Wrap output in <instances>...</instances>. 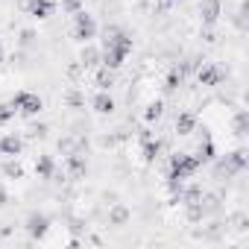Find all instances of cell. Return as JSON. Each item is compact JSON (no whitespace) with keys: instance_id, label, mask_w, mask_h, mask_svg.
<instances>
[{"instance_id":"14","label":"cell","mask_w":249,"mask_h":249,"mask_svg":"<svg viewBox=\"0 0 249 249\" xmlns=\"http://www.w3.org/2000/svg\"><path fill=\"white\" fill-rule=\"evenodd\" d=\"M91 108H94L97 114H111V111L117 108V103H114V97H111L108 91H97L94 100H91Z\"/></svg>"},{"instance_id":"12","label":"cell","mask_w":249,"mask_h":249,"mask_svg":"<svg viewBox=\"0 0 249 249\" xmlns=\"http://www.w3.org/2000/svg\"><path fill=\"white\" fill-rule=\"evenodd\" d=\"M173 126H176V135H182V138L194 135V132H196V114H194V111H179Z\"/></svg>"},{"instance_id":"5","label":"cell","mask_w":249,"mask_h":249,"mask_svg":"<svg viewBox=\"0 0 249 249\" xmlns=\"http://www.w3.org/2000/svg\"><path fill=\"white\" fill-rule=\"evenodd\" d=\"M246 167H249V153H246L243 147L231 150L226 159L217 161V173H220V176H223V173H226V176H237V173H243Z\"/></svg>"},{"instance_id":"18","label":"cell","mask_w":249,"mask_h":249,"mask_svg":"<svg viewBox=\"0 0 249 249\" xmlns=\"http://www.w3.org/2000/svg\"><path fill=\"white\" fill-rule=\"evenodd\" d=\"M79 65L82 68H97L100 65V50L88 41V44H82V50H79Z\"/></svg>"},{"instance_id":"16","label":"cell","mask_w":249,"mask_h":249,"mask_svg":"<svg viewBox=\"0 0 249 249\" xmlns=\"http://www.w3.org/2000/svg\"><path fill=\"white\" fill-rule=\"evenodd\" d=\"M129 220H132V211H129V205L114 202V205L108 208V226H126Z\"/></svg>"},{"instance_id":"11","label":"cell","mask_w":249,"mask_h":249,"mask_svg":"<svg viewBox=\"0 0 249 249\" xmlns=\"http://www.w3.org/2000/svg\"><path fill=\"white\" fill-rule=\"evenodd\" d=\"M56 12V0H27V15L36 21H47Z\"/></svg>"},{"instance_id":"28","label":"cell","mask_w":249,"mask_h":249,"mask_svg":"<svg viewBox=\"0 0 249 249\" xmlns=\"http://www.w3.org/2000/svg\"><path fill=\"white\" fill-rule=\"evenodd\" d=\"M6 202H9V191L0 185V208H6Z\"/></svg>"},{"instance_id":"6","label":"cell","mask_w":249,"mask_h":249,"mask_svg":"<svg viewBox=\"0 0 249 249\" xmlns=\"http://www.w3.org/2000/svg\"><path fill=\"white\" fill-rule=\"evenodd\" d=\"M50 217L44 214V211H30L27 214V220H24V229H27V234L33 237V240H44L47 237V231H50Z\"/></svg>"},{"instance_id":"26","label":"cell","mask_w":249,"mask_h":249,"mask_svg":"<svg viewBox=\"0 0 249 249\" xmlns=\"http://www.w3.org/2000/svg\"><path fill=\"white\" fill-rule=\"evenodd\" d=\"M65 15H76L79 9H85V0H59Z\"/></svg>"},{"instance_id":"20","label":"cell","mask_w":249,"mask_h":249,"mask_svg":"<svg viewBox=\"0 0 249 249\" xmlns=\"http://www.w3.org/2000/svg\"><path fill=\"white\" fill-rule=\"evenodd\" d=\"M231 126H234V135L237 138H246V132H249V114H246V108H237L234 111Z\"/></svg>"},{"instance_id":"29","label":"cell","mask_w":249,"mask_h":249,"mask_svg":"<svg viewBox=\"0 0 249 249\" xmlns=\"http://www.w3.org/2000/svg\"><path fill=\"white\" fill-rule=\"evenodd\" d=\"M68 103H71V106H79V103H82V97L73 91V94H68Z\"/></svg>"},{"instance_id":"15","label":"cell","mask_w":249,"mask_h":249,"mask_svg":"<svg viewBox=\"0 0 249 249\" xmlns=\"http://www.w3.org/2000/svg\"><path fill=\"white\" fill-rule=\"evenodd\" d=\"M194 156H196L199 164H214V161H217V144H214L211 138H202Z\"/></svg>"},{"instance_id":"9","label":"cell","mask_w":249,"mask_h":249,"mask_svg":"<svg viewBox=\"0 0 249 249\" xmlns=\"http://www.w3.org/2000/svg\"><path fill=\"white\" fill-rule=\"evenodd\" d=\"M223 15V3L220 0H199V21L202 27H214Z\"/></svg>"},{"instance_id":"7","label":"cell","mask_w":249,"mask_h":249,"mask_svg":"<svg viewBox=\"0 0 249 249\" xmlns=\"http://www.w3.org/2000/svg\"><path fill=\"white\" fill-rule=\"evenodd\" d=\"M223 68L220 65H214V62H205V65H199L196 68V82L199 85H205V88H217L220 82H223Z\"/></svg>"},{"instance_id":"21","label":"cell","mask_w":249,"mask_h":249,"mask_svg":"<svg viewBox=\"0 0 249 249\" xmlns=\"http://www.w3.org/2000/svg\"><path fill=\"white\" fill-rule=\"evenodd\" d=\"M161 114H164V100H150L147 108H144V120L147 123H159Z\"/></svg>"},{"instance_id":"23","label":"cell","mask_w":249,"mask_h":249,"mask_svg":"<svg viewBox=\"0 0 249 249\" xmlns=\"http://www.w3.org/2000/svg\"><path fill=\"white\" fill-rule=\"evenodd\" d=\"M179 85H182V71H179V68H173V71L164 76V91H167V94H173Z\"/></svg>"},{"instance_id":"13","label":"cell","mask_w":249,"mask_h":249,"mask_svg":"<svg viewBox=\"0 0 249 249\" xmlns=\"http://www.w3.org/2000/svg\"><path fill=\"white\" fill-rule=\"evenodd\" d=\"M53 173H56V159L47 156V153H41V156L36 159V176H38L41 182H50Z\"/></svg>"},{"instance_id":"4","label":"cell","mask_w":249,"mask_h":249,"mask_svg":"<svg viewBox=\"0 0 249 249\" xmlns=\"http://www.w3.org/2000/svg\"><path fill=\"white\" fill-rule=\"evenodd\" d=\"M73 41L76 44H88V41H94L97 38V21H94V15H88L85 9H79L76 15H73Z\"/></svg>"},{"instance_id":"19","label":"cell","mask_w":249,"mask_h":249,"mask_svg":"<svg viewBox=\"0 0 249 249\" xmlns=\"http://www.w3.org/2000/svg\"><path fill=\"white\" fill-rule=\"evenodd\" d=\"M0 173H3L6 179H24V164L18 161V156L15 159H6L3 164H0Z\"/></svg>"},{"instance_id":"27","label":"cell","mask_w":249,"mask_h":249,"mask_svg":"<svg viewBox=\"0 0 249 249\" xmlns=\"http://www.w3.org/2000/svg\"><path fill=\"white\" fill-rule=\"evenodd\" d=\"M30 135H33V138H47V126H44V123H38V126L30 129Z\"/></svg>"},{"instance_id":"25","label":"cell","mask_w":249,"mask_h":249,"mask_svg":"<svg viewBox=\"0 0 249 249\" xmlns=\"http://www.w3.org/2000/svg\"><path fill=\"white\" fill-rule=\"evenodd\" d=\"M15 106L12 103H0V126H9V123L15 120Z\"/></svg>"},{"instance_id":"30","label":"cell","mask_w":249,"mask_h":249,"mask_svg":"<svg viewBox=\"0 0 249 249\" xmlns=\"http://www.w3.org/2000/svg\"><path fill=\"white\" fill-rule=\"evenodd\" d=\"M6 62V47H3V41H0V65Z\"/></svg>"},{"instance_id":"17","label":"cell","mask_w":249,"mask_h":249,"mask_svg":"<svg viewBox=\"0 0 249 249\" xmlns=\"http://www.w3.org/2000/svg\"><path fill=\"white\" fill-rule=\"evenodd\" d=\"M161 150H164V144H161L159 138H147V141H141V156H144V164H156V159L161 156Z\"/></svg>"},{"instance_id":"2","label":"cell","mask_w":249,"mask_h":249,"mask_svg":"<svg viewBox=\"0 0 249 249\" xmlns=\"http://www.w3.org/2000/svg\"><path fill=\"white\" fill-rule=\"evenodd\" d=\"M202 164L196 161L194 153H173L167 159V179H176V182H188L191 176H196Z\"/></svg>"},{"instance_id":"22","label":"cell","mask_w":249,"mask_h":249,"mask_svg":"<svg viewBox=\"0 0 249 249\" xmlns=\"http://www.w3.org/2000/svg\"><path fill=\"white\" fill-rule=\"evenodd\" d=\"M94 82H97V91H108L111 85H114V71H108V68H97V76H94Z\"/></svg>"},{"instance_id":"31","label":"cell","mask_w":249,"mask_h":249,"mask_svg":"<svg viewBox=\"0 0 249 249\" xmlns=\"http://www.w3.org/2000/svg\"><path fill=\"white\" fill-rule=\"evenodd\" d=\"M161 3H164V6H170V3H176V0H161Z\"/></svg>"},{"instance_id":"24","label":"cell","mask_w":249,"mask_h":249,"mask_svg":"<svg viewBox=\"0 0 249 249\" xmlns=\"http://www.w3.org/2000/svg\"><path fill=\"white\" fill-rule=\"evenodd\" d=\"M185 205H188V220H191V223H199V220L205 217V208H202V202H199V199L185 202Z\"/></svg>"},{"instance_id":"3","label":"cell","mask_w":249,"mask_h":249,"mask_svg":"<svg viewBox=\"0 0 249 249\" xmlns=\"http://www.w3.org/2000/svg\"><path fill=\"white\" fill-rule=\"evenodd\" d=\"M9 103L15 106V111H18L21 117H36V114L44 111V100H41L36 91H15Z\"/></svg>"},{"instance_id":"8","label":"cell","mask_w":249,"mask_h":249,"mask_svg":"<svg viewBox=\"0 0 249 249\" xmlns=\"http://www.w3.org/2000/svg\"><path fill=\"white\" fill-rule=\"evenodd\" d=\"M65 170H68L71 179H82V176L88 173V159H85V153H82V150L68 153V156H65Z\"/></svg>"},{"instance_id":"1","label":"cell","mask_w":249,"mask_h":249,"mask_svg":"<svg viewBox=\"0 0 249 249\" xmlns=\"http://www.w3.org/2000/svg\"><path fill=\"white\" fill-rule=\"evenodd\" d=\"M132 36L123 33L117 27L106 30V38H103V50H100V65L108 68V71H120L123 62L132 56Z\"/></svg>"},{"instance_id":"10","label":"cell","mask_w":249,"mask_h":249,"mask_svg":"<svg viewBox=\"0 0 249 249\" xmlns=\"http://www.w3.org/2000/svg\"><path fill=\"white\" fill-rule=\"evenodd\" d=\"M24 153V138L18 132H6V135H0V156H6V159H15Z\"/></svg>"}]
</instances>
